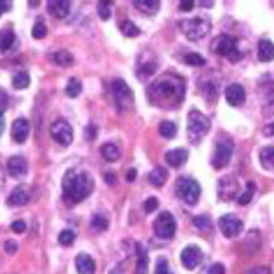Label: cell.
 Instances as JSON below:
<instances>
[{"label":"cell","instance_id":"cell-1","mask_svg":"<svg viewBox=\"0 0 274 274\" xmlns=\"http://www.w3.org/2000/svg\"><path fill=\"white\" fill-rule=\"evenodd\" d=\"M147 96L153 106L160 109H176L181 106L185 98V82L177 74H162L148 86Z\"/></svg>","mask_w":274,"mask_h":274},{"label":"cell","instance_id":"cell-2","mask_svg":"<svg viewBox=\"0 0 274 274\" xmlns=\"http://www.w3.org/2000/svg\"><path fill=\"white\" fill-rule=\"evenodd\" d=\"M95 181L89 173L69 169L62 180V197L67 204H77L91 195Z\"/></svg>","mask_w":274,"mask_h":274},{"label":"cell","instance_id":"cell-3","mask_svg":"<svg viewBox=\"0 0 274 274\" xmlns=\"http://www.w3.org/2000/svg\"><path fill=\"white\" fill-rule=\"evenodd\" d=\"M178 26H180V29H181L184 35L187 36V39H189L191 41H196V40L203 39L210 32L211 22L207 18L195 17V18L180 21Z\"/></svg>","mask_w":274,"mask_h":274},{"label":"cell","instance_id":"cell-4","mask_svg":"<svg viewBox=\"0 0 274 274\" xmlns=\"http://www.w3.org/2000/svg\"><path fill=\"white\" fill-rule=\"evenodd\" d=\"M211 128V121L207 116L197 110H192L188 114V136L192 143L201 140Z\"/></svg>","mask_w":274,"mask_h":274},{"label":"cell","instance_id":"cell-5","mask_svg":"<svg viewBox=\"0 0 274 274\" xmlns=\"http://www.w3.org/2000/svg\"><path fill=\"white\" fill-rule=\"evenodd\" d=\"M211 49L215 54L229 58L231 62H237L241 58V54L237 48V39L228 36V35H221V36L215 37L211 43Z\"/></svg>","mask_w":274,"mask_h":274},{"label":"cell","instance_id":"cell-6","mask_svg":"<svg viewBox=\"0 0 274 274\" xmlns=\"http://www.w3.org/2000/svg\"><path fill=\"white\" fill-rule=\"evenodd\" d=\"M176 195L189 206H195L200 197V185L192 178L181 177L176 183Z\"/></svg>","mask_w":274,"mask_h":274},{"label":"cell","instance_id":"cell-7","mask_svg":"<svg viewBox=\"0 0 274 274\" xmlns=\"http://www.w3.org/2000/svg\"><path fill=\"white\" fill-rule=\"evenodd\" d=\"M111 93H113V98L116 100L117 107L121 110V111H126V110H129L133 106V92L129 88L126 81H123L121 78L113 81V84H111Z\"/></svg>","mask_w":274,"mask_h":274},{"label":"cell","instance_id":"cell-8","mask_svg":"<svg viewBox=\"0 0 274 274\" xmlns=\"http://www.w3.org/2000/svg\"><path fill=\"white\" fill-rule=\"evenodd\" d=\"M233 140H232L229 136H224V137H219L217 141V146H215V153L214 157L211 159V164H213L214 169H222L229 164L232 158V154H233Z\"/></svg>","mask_w":274,"mask_h":274},{"label":"cell","instance_id":"cell-9","mask_svg":"<svg viewBox=\"0 0 274 274\" xmlns=\"http://www.w3.org/2000/svg\"><path fill=\"white\" fill-rule=\"evenodd\" d=\"M177 229V224L174 217L169 211H163L154 221V232L157 237L162 240H170L174 236Z\"/></svg>","mask_w":274,"mask_h":274},{"label":"cell","instance_id":"cell-10","mask_svg":"<svg viewBox=\"0 0 274 274\" xmlns=\"http://www.w3.org/2000/svg\"><path fill=\"white\" fill-rule=\"evenodd\" d=\"M51 136L54 137L56 143H59L61 146H70L73 143V128L72 125L65 119H58L51 125Z\"/></svg>","mask_w":274,"mask_h":274},{"label":"cell","instance_id":"cell-11","mask_svg":"<svg viewBox=\"0 0 274 274\" xmlns=\"http://www.w3.org/2000/svg\"><path fill=\"white\" fill-rule=\"evenodd\" d=\"M219 229L226 238H232L238 236L243 232L244 224L241 219L235 214H225L218 221Z\"/></svg>","mask_w":274,"mask_h":274},{"label":"cell","instance_id":"cell-12","mask_svg":"<svg viewBox=\"0 0 274 274\" xmlns=\"http://www.w3.org/2000/svg\"><path fill=\"white\" fill-rule=\"evenodd\" d=\"M238 185L236 180L231 176H225L219 178L218 181V197L222 200H232L236 192H237Z\"/></svg>","mask_w":274,"mask_h":274},{"label":"cell","instance_id":"cell-13","mask_svg":"<svg viewBox=\"0 0 274 274\" xmlns=\"http://www.w3.org/2000/svg\"><path fill=\"white\" fill-rule=\"evenodd\" d=\"M201 258H203V252L197 245H188L181 252V262L184 268H187L188 270H194L200 263Z\"/></svg>","mask_w":274,"mask_h":274},{"label":"cell","instance_id":"cell-14","mask_svg":"<svg viewBox=\"0 0 274 274\" xmlns=\"http://www.w3.org/2000/svg\"><path fill=\"white\" fill-rule=\"evenodd\" d=\"M29 130H31V126H29V122L25 118H17L15 121L12 122L11 126V137L12 140L18 144H22L26 141L28 136H29Z\"/></svg>","mask_w":274,"mask_h":274},{"label":"cell","instance_id":"cell-15","mask_svg":"<svg viewBox=\"0 0 274 274\" xmlns=\"http://www.w3.org/2000/svg\"><path fill=\"white\" fill-rule=\"evenodd\" d=\"M225 98L226 102L233 107L241 106L245 102V89L240 84H232L226 88Z\"/></svg>","mask_w":274,"mask_h":274},{"label":"cell","instance_id":"cell-16","mask_svg":"<svg viewBox=\"0 0 274 274\" xmlns=\"http://www.w3.org/2000/svg\"><path fill=\"white\" fill-rule=\"evenodd\" d=\"M48 12L58 19L66 18L70 11V1L67 0H49L47 3Z\"/></svg>","mask_w":274,"mask_h":274},{"label":"cell","instance_id":"cell-17","mask_svg":"<svg viewBox=\"0 0 274 274\" xmlns=\"http://www.w3.org/2000/svg\"><path fill=\"white\" fill-rule=\"evenodd\" d=\"M7 170L15 178L24 177L28 173V162L22 157H11L7 162Z\"/></svg>","mask_w":274,"mask_h":274},{"label":"cell","instance_id":"cell-18","mask_svg":"<svg viewBox=\"0 0 274 274\" xmlns=\"http://www.w3.org/2000/svg\"><path fill=\"white\" fill-rule=\"evenodd\" d=\"M76 269L78 274H95L96 263L88 254H78L76 256Z\"/></svg>","mask_w":274,"mask_h":274},{"label":"cell","instance_id":"cell-19","mask_svg":"<svg viewBox=\"0 0 274 274\" xmlns=\"http://www.w3.org/2000/svg\"><path fill=\"white\" fill-rule=\"evenodd\" d=\"M188 157V150L181 147V148H176V150H171L169 153H166L164 159H166L167 164H170L171 167H180V166H183L187 162Z\"/></svg>","mask_w":274,"mask_h":274},{"label":"cell","instance_id":"cell-20","mask_svg":"<svg viewBox=\"0 0 274 274\" xmlns=\"http://www.w3.org/2000/svg\"><path fill=\"white\" fill-rule=\"evenodd\" d=\"M29 192L24 188V187H17L11 192V195L7 199V204L12 206V207H19V206H25L29 201Z\"/></svg>","mask_w":274,"mask_h":274},{"label":"cell","instance_id":"cell-21","mask_svg":"<svg viewBox=\"0 0 274 274\" xmlns=\"http://www.w3.org/2000/svg\"><path fill=\"white\" fill-rule=\"evenodd\" d=\"M258 58L261 62H272L274 61V44L263 39L258 43Z\"/></svg>","mask_w":274,"mask_h":274},{"label":"cell","instance_id":"cell-22","mask_svg":"<svg viewBox=\"0 0 274 274\" xmlns=\"http://www.w3.org/2000/svg\"><path fill=\"white\" fill-rule=\"evenodd\" d=\"M133 6L146 15H155L160 8V3L157 0H134Z\"/></svg>","mask_w":274,"mask_h":274},{"label":"cell","instance_id":"cell-23","mask_svg":"<svg viewBox=\"0 0 274 274\" xmlns=\"http://www.w3.org/2000/svg\"><path fill=\"white\" fill-rule=\"evenodd\" d=\"M167 178H169V173H167V170H166L164 167H162V166L155 167V169L150 173V183L153 184L154 187H157V188L163 187L164 183L167 181Z\"/></svg>","mask_w":274,"mask_h":274},{"label":"cell","instance_id":"cell-24","mask_svg":"<svg viewBox=\"0 0 274 274\" xmlns=\"http://www.w3.org/2000/svg\"><path fill=\"white\" fill-rule=\"evenodd\" d=\"M52 61L55 65L62 67H69L74 63V56L72 52H69L67 49H59L52 55Z\"/></svg>","mask_w":274,"mask_h":274},{"label":"cell","instance_id":"cell-25","mask_svg":"<svg viewBox=\"0 0 274 274\" xmlns=\"http://www.w3.org/2000/svg\"><path fill=\"white\" fill-rule=\"evenodd\" d=\"M100 153H102V157L107 162H117L118 159L121 158V153H119L118 147L116 144H113V143H106V144H103Z\"/></svg>","mask_w":274,"mask_h":274},{"label":"cell","instance_id":"cell-26","mask_svg":"<svg viewBox=\"0 0 274 274\" xmlns=\"http://www.w3.org/2000/svg\"><path fill=\"white\" fill-rule=\"evenodd\" d=\"M261 164L265 169H273L274 167V147H265L259 154Z\"/></svg>","mask_w":274,"mask_h":274},{"label":"cell","instance_id":"cell-27","mask_svg":"<svg viewBox=\"0 0 274 274\" xmlns=\"http://www.w3.org/2000/svg\"><path fill=\"white\" fill-rule=\"evenodd\" d=\"M66 95L69 98H77L81 91H82V84H81V81L78 78H76V77H72V78H69L67 81V85H66Z\"/></svg>","mask_w":274,"mask_h":274},{"label":"cell","instance_id":"cell-28","mask_svg":"<svg viewBox=\"0 0 274 274\" xmlns=\"http://www.w3.org/2000/svg\"><path fill=\"white\" fill-rule=\"evenodd\" d=\"M14 40H15V35L11 29H4V31L0 32V49L7 51V49L11 48Z\"/></svg>","mask_w":274,"mask_h":274},{"label":"cell","instance_id":"cell-29","mask_svg":"<svg viewBox=\"0 0 274 274\" xmlns=\"http://www.w3.org/2000/svg\"><path fill=\"white\" fill-rule=\"evenodd\" d=\"M159 133L166 139H173L177 133L176 123L171 121H162L159 123Z\"/></svg>","mask_w":274,"mask_h":274},{"label":"cell","instance_id":"cell-30","mask_svg":"<svg viewBox=\"0 0 274 274\" xmlns=\"http://www.w3.org/2000/svg\"><path fill=\"white\" fill-rule=\"evenodd\" d=\"M29 84H31V77L25 72H19L12 77V86L15 89H25L29 86Z\"/></svg>","mask_w":274,"mask_h":274},{"label":"cell","instance_id":"cell-31","mask_svg":"<svg viewBox=\"0 0 274 274\" xmlns=\"http://www.w3.org/2000/svg\"><path fill=\"white\" fill-rule=\"evenodd\" d=\"M91 226L96 232H104L109 229V219L102 214H93L91 219Z\"/></svg>","mask_w":274,"mask_h":274},{"label":"cell","instance_id":"cell-32","mask_svg":"<svg viewBox=\"0 0 274 274\" xmlns=\"http://www.w3.org/2000/svg\"><path fill=\"white\" fill-rule=\"evenodd\" d=\"M256 191V187L255 184L250 181V183H247V189L244 191L241 195L238 196V204H241V206H245V204H248L251 200H252V197H254V194H255Z\"/></svg>","mask_w":274,"mask_h":274},{"label":"cell","instance_id":"cell-33","mask_svg":"<svg viewBox=\"0 0 274 274\" xmlns=\"http://www.w3.org/2000/svg\"><path fill=\"white\" fill-rule=\"evenodd\" d=\"M121 32L122 35L126 37H137L141 33L140 29H139L132 21H125V22L121 25Z\"/></svg>","mask_w":274,"mask_h":274},{"label":"cell","instance_id":"cell-34","mask_svg":"<svg viewBox=\"0 0 274 274\" xmlns=\"http://www.w3.org/2000/svg\"><path fill=\"white\" fill-rule=\"evenodd\" d=\"M157 67H158V65L153 61H148L144 65H140V67H139V77L140 78H143V77L147 78L148 76H153L157 72Z\"/></svg>","mask_w":274,"mask_h":274},{"label":"cell","instance_id":"cell-35","mask_svg":"<svg viewBox=\"0 0 274 274\" xmlns=\"http://www.w3.org/2000/svg\"><path fill=\"white\" fill-rule=\"evenodd\" d=\"M148 263H150V259H148L147 254H141L136 262L134 274H148Z\"/></svg>","mask_w":274,"mask_h":274},{"label":"cell","instance_id":"cell-36","mask_svg":"<svg viewBox=\"0 0 274 274\" xmlns=\"http://www.w3.org/2000/svg\"><path fill=\"white\" fill-rule=\"evenodd\" d=\"M184 61H185V63L189 65V66H203V65H206V59L199 54L185 55Z\"/></svg>","mask_w":274,"mask_h":274},{"label":"cell","instance_id":"cell-37","mask_svg":"<svg viewBox=\"0 0 274 274\" xmlns=\"http://www.w3.org/2000/svg\"><path fill=\"white\" fill-rule=\"evenodd\" d=\"M110 4H113V1H99L98 3V14L100 19L107 21L111 17V10Z\"/></svg>","mask_w":274,"mask_h":274},{"label":"cell","instance_id":"cell-38","mask_svg":"<svg viewBox=\"0 0 274 274\" xmlns=\"http://www.w3.org/2000/svg\"><path fill=\"white\" fill-rule=\"evenodd\" d=\"M58 240L62 245H72L76 240V235H74L73 231H69V229H65L59 233L58 236Z\"/></svg>","mask_w":274,"mask_h":274},{"label":"cell","instance_id":"cell-39","mask_svg":"<svg viewBox=\"0 0 274 274\" xmlns=\"http://www.w3.org/2000/svg\"><path fill=\"white\" fill-rule=\"evenodd\" d=\"M155 274H173L169 262L164 258H159L157 262V269H155Z\"/></svg>","mask_w":274,"mask_h":274},{"label":"cell","instance_id":"cell-40","mask_svg":"<svg viewBox=\"0 0 274 274\" xmlns=\"http://www.w3.org/2000/svg\"><path fill=\"white\" fill-rule=\"evenodd\" d=\"M32 36L35 37V39H44V37L47 36V26L43 24V22H37L35 26H33V29H32Z\"/></svg>","mask_w":274,"mask_h":274},{"label":"cell","instance_id":"cell-41","mask_svg":"<svg viewBox=\"0 0 274 274\" xmlns=\"http://www.w3.org/2000/svg\"><path fill=\"white\" fill-rule=\"evenodd\" d=\"M194 225L199 229H207L208 225H210V219L206 215H199V217L194 218Z\"/></svg>","mask_w":274,"mask_h":274},{"label":"cell","instance_id":"cell-42","mask_svg":"<svg viewBox=\"0 0 274 274\" xmlns=\"http://www.w3.org/2000/svg\"><path fill=\"white\" fill-rule=\"evenodd\" d=\"M159 206V201L157 197H150V199H147L146 203H144V210H146V213H154Z\"/></svg>","mask_w":274,"mask_h":274},{"label":"cell","instance_id":"cell-43","mask_svg":"<svg viewBox=\"0 0 274 274\" xmlns=\"http://www.w3.org/2000/svg\"><path fill=\"white\" fill-rule=\"evenodd\" d=\"M84 136H85L86 140H95L98 136V128L95 125H88L85 128V132H84Z\"/></svg>","mask_w":274,"mask_h":274},{"label":"cell","instance_id":"cell-44","mask_svg":"<svg viewBox=\"0 0 274 274\" xmlns=\"http://www.w3.org/2000/svg\"><path fill=\"white\" fill-rule=\"evenodd\" d=\"M4 250L8 255H14L18 251V243L14 241V240H7L4 243Z\"/></svg>","mask_w":274,"mask_h":274},{"label":"cell","instance_id":"cell-45","mask_svg":"<svg viewBox=\"0 0 274 274\" xmlns=\"http://www.w3.org/2000/svg\"><path fill=\"white\" fill-rule=\"evenodd\" d=\"M25 229H26V224H25L24 221H21V219L14 221L11 224V231L14 233H22V232H25Z\"/></svg>","mask_w":274,"mask_h":274},{"label":"cell","instance_id":"cell-46","mask_svg":"<svg viewBox=\"0 0 274 274\" xmlns=\"http://www.w3.org/2000/svg\"><path fill=\"white\" fill-rule=\"evenodd\" d=\"M208 274H225V266L222 263H214L208 269Z\"/></svg>","mask_w":274,"mask_h":274},{"label":"cell","instance_id":"cell-47","mask_svg":"<svg viewBox=\"0 0 274 274\" xmlns=\"http://www.w3.org/2000/svg\"><path fill=\"white\" fill-rule=\"evenodd\" d=\"M8 104V96L4 91H0V114H3V111L7 109Z\"/></svg>","mask_w":274,"mask_h":274},{"label":"cell","instance_id":"cell-48","mask_svg":"<svg viewBox=\"0 0 274 274\" xmlns=\"http://www.w3.org/2000/svg\"><path fill=\"white\" fill-rule=\"evenodd\" d=\"M245 274H272L270 269L265 268V266H261V268H252L250 269Z\"/></svg>","mask_w":274,"mask_h":274},{"label":"cell","instance_id":"cell-49","mask_svg":"<svg viewBox=\"0 0 274 274\" xmlns=\"http://www.w3.org/2000/svg\"><path fill=\"white\" fill-rule=\"evenodd\" d=\"M194 4H195V3H194L192 0H183V1H180V8H181L183 11L188 12L194 8Z\"/></svg>","mask_w":274,"mask_h":274},{"label":"cell","instance_id":"cell-50","mask_svg":"<svg viewBox=\"0 0 274 274\" xmlns=\"http://www.w3.org/2000/svg\"><path fill=\"white\" fill-rule=\"evenodd\" d=\"M263 134H265V136H268V137H273L274 136V122H272V123H269V125L265 126V129H263Z\"/></svg>","mask_w":274,"mask_h":274},{"label":"cell","instance_id":"cell-51","mask_svg":"<svg viewBox=\"0 0 274 274\" xmlns=\"http://www.w3.org/2000/svg\"><path fill=\"white\" fill-rule=\"evenodd\" d=\"M10 7H11V3H10V1L0 0V15H1L3 12L8 11V10H10Z\"/></svg>","mask_w":274,"mask_h":274},{"label":"cell","instance_id":"cell-52","mask_svg":"<svg viewBox=\"0 0 274 274\" xmlns=\"http://www.w3.org/2000/svg\"><path fill=\"white\" fill-rule=\"evenodd\" d=\"M136 177H137V170H136V169H130V170L128 171V174H126L128 183H133L134 180H136Z\"/></svg>","mask_w":274,"mask_h":274},{"label":"cell","instance_id":"cell-53","mask_svg":"<svg viewBox=\"0 0 274 274\" xmlns=\"http://www.w3.org/2000/svg\"><path fill=\"white\" fill-rule=\"evenodd\" d=\"M104 178H106V183L109 184V185H114V184H116L117 178H116V176L113 174V173H107Z\"/></svg>","mask_w":274,"mask_h":274},{"label":"cell","instance_id":"cell-54","mask_svg":"<svg viewBox=\"0 0 274 274\" xmlns=\"http://www.w3.org/2000/svg\"><path fill=\"white\" fill-rule=\"evenodd\" d=\"M4 128H6V119H4L3 114H0V136L4 132Z\"/></svg>","mask_w":274,"mask_h":274}]
</instances>
